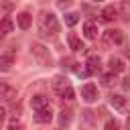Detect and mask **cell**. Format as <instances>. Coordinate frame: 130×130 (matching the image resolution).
<instances>
[{"label": "cell", "instance_id": "obj_17", "mask_svg": "<svg viewBox=\"0 0 130 130\" xmlns=\"http://www.w3.org/2000/svg\"><path fill=\"white\" fill-rule=\"evenodd\" d=\"M120 16L124 20H130V0H120Z\"/></svg>", "mask_w": 130, "mask_h": 130}, {"label": "cell", "instance_id": "obj_5", "mask_svg": "<svg viewBox=\"0 0 130 130\" xmlns=\"http://www.w3.org/2000/svg\"><path fill=\"white\" fill-rule=\"evenodd\" d=\"M81 98H83L87 104L95 102V100H98V87H95L93 83H85V85H81Z\"/></svg>", "mask_w": 130, "mask_h": 130}, {"label": "cell", "instance_id": "obj_24", "mask_svg": "<svg viewBox=\"0 0 130 130\" xmlns=\"http://www.w3.org/2000/svg\"><path fill=\"white\" fill-rule=\"evenodd\" d=\"M71 4H73V0H57V6L63 8V10H65L67 6H71Z\"/></svg>", "mask_w": 130, "mask_h": 130}, {"label": "cell", "instance_id": "obj_7", "mask_svg": "<svg viewBox=\"0 0 130 130\" xmlns=\"http://www.w3.org/2000/svg\"><path fill=\"white\" fill-rule=\"evenodd\" d=\"M0 98H2L4 102H14V100H16V89L10 87L8 83H2V85H0Z\"/></svg>", "mask_w": 130, "mask_h": 130}, {"label": "cell", "instance_id": "obj_18", "mask_svg": "<svg viewBox=\"0 0 130 130\" xmlns=\"http://www.w3.org/2000/svg\"><path fill=\"white\" fill-rule=\"evenodd\" d=\"M30 106H32V110H39V108L47 106V98L45 95H32L30 98Z\"/></svg>", "mask_w": 130, "mask_h": 130}, {"label": "cell", "instance_id": "obj_13", "mask_svg": "<svg viewBox=\"0 0 130 130\" xmlns=\"http://www.w3.org/2000/svg\"><path fill=\"white\" fill-rule=\"evenodd\" d=\"M85 65H87V71H89L91 75H93V73H98V71L102 69V65H100V57H98V55L87 57V63H85Z\"/></svg>", "mask_w": 130, "mask_h": 130}, {"label": "cell", "instance_id": "obj_29", "mask_svg": "<svg viewBox=\"0 0 130 130\" xmlns=\"http://www.w3.org/2000/svg\"><path fill=\"white\" fill-rule=\"evenodd\" d=\"M128 126H130V118H128Z\"/></svg>", "mask_w": 130, "mask_h": 130}, {"label": "cell", "instance_id": "obj_28", "mask_svg": "<svg viewBox=\"0 0 130 130\" xmlns=\"http://www.w3.org/2000/svg\"><path fill=\"white\" fill-rule=\"evenodd\" d=\"M91 2H102V0H91Z\"/></svg>", "mask_w": 130, "mask_h": 130}, {"label": "cell", "instance_id": "obj_16", "mask_svg": "<svg viewBox=\"0 0 130 130\" xmlns=\"http://www.w3.org/2000/svg\"><path fill=\"white\" fill-rule=\"evenodd\" d=\"M10 32H12V20L8 16H4L2 18V24H0V35L2 37H8Z\"/></svg>", "mask_w": 130, "mask_h": 130}, {"label": "cell", "instance_id": "obj_26", "mask_svg": "<svg viewBox=\"0 0 130 130\" xmlns=\"http://www.w3.org/2000/svg\"><path fill=\"white\" fill-rule=\"evenodd\" d=\"M122 87L124 89H130V77H124L122 79Z\"/></svg>", "mask_w": 130, "mask_h": 130}, {"label": "cell", "instance_id": "obj_23", "mask_svg": "<svg viewBox=\"0 0 130 130\" xmlns=\"http://www.w3.org/2000/svg\"><path fill=\"white\" fill-rule=\"evenodd\" d=\"M8 128H10V130H14V128H22V124H20L16 118H12V120L8 122Z\"/></svg>", "mask_w": 130, "mask_h": 130}, {"label": "cell", "instance_id": "obj_4", "mask_svg": "<svg viewBox=\"0 0 130 130\" xmlns=\"http://www.w3.org/2000/svg\"><path fill=\"white\" fill-rule=\"evenodd\" d=\"M104 43H106V45H118V47H122V45L126 43V37H124L122 30L112 28V30H106V32H104Z\"/></svg>", "mask_w": 130, "mask_h": 130}, {"label": "cell", "instance_id": "obj_19", "mask_svg": "<svg viewBox=\"0 0 130 130\" xmlns=\"http://www.w3.org/2000/svg\"><path fill=\"white\" fill-rule=\"evenodd\" d=\"M71 124V110H61L59 114V126H69Z\"/></svg>", "mask_w": 130, "mask_h": 130}, {"label": "cell", "instance_id": "obj_25", "mask_svg": "<svg viewBox=\"0 0 130 130\" xmlns=\"http://www.w3.org/2000/svg\"><path fill=\"white\" fill-rule=\"evenodd\" d=\"M106 128H108V130H110V128H118V122H116V120H108V122H106Z\"/></svg>", "mask_w": 130, "mask_h": 130}, {"label": "cell", "instance_id": "obj_9", "mask_svg": "<svg viewBox=\"0 0 130 130\" xmlns=\"http://www.w3.org/2000/svg\"><path fill=\"white\" fill-rule=\"evenodd\" d=\"M118 18V10L114 8V6H106L104 10H102V20L104 22H114Z\"/></svg>", "mask_w": 130, "mask_h": 130}, {"label": "cell", "instance_id": "obj_10", "mask_svg": "<svg viewBox=\"0 0 130 130\" xmlns=\"http://www.w3.org/2000/svg\"><path fill=\"white\" fill-rule=\"evenodd\" d=\"M108 65H110V71H114V73H122L126 69V65H124V61L120 57H110Z\"/></svg>", "mask_w": 130, "mask_h": 130}, {"label": "cell", "instance_id": "obj_14", "mask_svg": "<svg viewBox=\"0 0 130 130\" xmlns=\"http://www.w3.org/2000/svg\"><path fill=\"white\" fill-rule=\"evenodd\" d=\"M67 41H69V47H71L73 51H83V49H85V47H83V43H81V39H79L77 35H73V32H69Z\"/></svg>", "mask_w": 130, "mask_h": 130}, {"label": "cell", "instance_id": "obj_27", "mask_svg": "<svg viewBox=\"0 0 130 130\" xmlns=\"http://www.w3.org/2000/svg\"><path fill=\"white\" fill-rule=\"evenodd\" d=\"M4 118H6V110H4V108H0V124L4 122Z\"/></svg>", "mask_w": 130, "mask_h": 130}, {"label": "cell", "instance_id": "obj_6", "mask_svg": "<svg viewBox=\"0 0 130 130\" xmlns=\"http://www.w3.org/2000/svg\"><path fill=\"white\" fill-rule=\"evenodd\" d=\"M35 120H37L39 124H49V122L53 120V110H51V106L47 104V106L39 108V110H37V116H35Z\"/></svg>", "mask_w": 130, "mask_h": 130}, {"label": "cell", "instance_id": "obj_8", "mask_svg": "<svg viewBox=\"0 0 130 130\" xmlns=\"http://www.w3.org/2000/svg\"><path fill=\"white\" fill-rule=\"evenodd\" d=\"M12 61H14V53L10 51V47L2 53V57H0V69L2 71H8L10 69V65H12Z\"/></svg>", "mask_w": 130, "mask_h": 130}, {"label": "cell", "instance_id": "obj_1", "mask_svg": "<svg viewBox=\"0 0 130 130\" xmlns=\"http://www.w3.org/2000/svg\"><path fill=\"white\" fill-rule=\"evenodd\" d=\"M57 32H59L57 16L53 12H43L41 20H39V35L45 39H53V37H57Z\"/></svg>", "mask_w": 130, "mask_h": 130}, {"label": "cell", "instance_id": "obj_21", "mask_svg": "<svg viewBox=\"0 0 130 130\" xmlns=\"http://www.w3.org/2000/svg\"><path fill=\"white\" fill-rule=\"evenodd\" d=\"M102 83H104L106 87H112V85H116V73H114V71H110L108 75H104V77H102Z\"/></svg>", "mask_w": 130, "mask_h": 130}, {"label": "cell", "instance_id": "obj_20", "mask_svg": "<svg viewBox=\"0 0 130 130\" xmlns=\"http://www.w3.org/2000/svg\"><path fill=\"white\" fill-rule=\"evenodd\" d=\"M77 22H79V14L77 12H67L65 14V24L67 26H75Z\"/></svg>", "mask_w": 130, "mask_h": 130}, {"label": "cell", "instance_id": "obj_3", "mask_svg": "<svg viewBox=\"0 0 130 130\" xmlns=\"http://www.w3.org/2000/svg\"><path fill=\"white\" fill-rule=\"evenodd\" d=\"M30 55L35 57V61L43 67H51L53 65V55L49 53V49L41 43H32L30 45Z\"/></svg>", "mask_w": 130, "mask_h": 130}, {"label": "cell", "instance_id": "obj_2", "mask_svg": "<svg viewBox=\"0 0 130 130\" xmlns=\"http://www.w3.org/2000/svg\"><path fill=\"white\" fill-rule=\"evenodd\" d=\"M53 91L63 100H73V95H75L73 87H71V83L65 75H55L53 77Z\"/></svg>", "mask_w": 130, "mask_h": 130}, {"label": "cell", "instance_id": "obj_15", "mask_svg": "<svg viewBox=\"0 0 130 130\" xmlns=\"http://www.w3.org/2000/svg\"><path fill=\"white\" fill-rule=\"evenodd\" d=\"M16 22H18V26H20L22 30H26V28L30 26V14H28V12H20V14H16Z\"/></svg>", "mask_w": 130, "mask_h": 130}, {"label": "cell", "instance_id": "obj_11", "mask_svg": "<svg viewBox=\"0 0 130 130\" xmlns=\"http://www.w3.org/2000/svg\"><path fill=\"white\" fill-rule=\"evenodd\" d=\"M110 106L116 108V110H120V112H124V110H126V98L114 93V95H110Z\"/></svg>", "mask_w": 130, "mask_h": 130}, {"label": "cell", "instance_id": "obj_12", "mask_svg": "<svg viewBox=\"0 0 130 130\" xmlns=\"http://www.w3.org/2000/svg\"><path fill=\"white\" fill-rule=\"evenodd\" d=\"M83 37L89 39V41H93V39L98 37V26H95V22H85V24H83Z\"/></svg>", "mask_w": 130, "mask_h": 130}, {"label": "cell", "instance_id": "obj_22", "mask_svg": "<svg viewBox=\"0 0 130 130\" xmlns=\"http://www.w3.org/2000/svg\"><path fill=\"white\" fill-rule=\"evenodd\" d=\"M75 65H77V63H75L71 57H63V59H61V67H63V69H75Z\"/></svg>", "mask_w": 130, "mask_h": 130}]
</instances>
